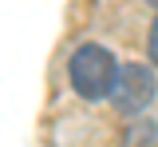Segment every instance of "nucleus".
I'll use <instances>...</instances> for the list:
<instances>
[{
    "mask_svg": "<svg viewBox=\"0 0 158 147\" xmlns=\"http://www.w3.org/2000/svg\"><path fill=\"white\" fill-rule=\"evenodd\" d=\"M150 60L158 64V20H154V28H150Z\"/></svg>",
    "mask_w": 158,
    "mask_h": 147,
    "instance_id": "obj_3",
    "label": "nucleus"
},
{
    "mask_svg": "<svg viewBox=\"0 0 158 147\" xmlns=\"http://www.w3.org/2000/svg\"><path fill=\"white\" fill-rule=\"evenodd\" d=\"M146 4H154V8H158V0H146Z\"/></svg>",
    "mask_w": 158,
    "mask_h": 147,
    "instance_id": "obj_4",
    "label": "nucleus"
},
{
    "mask_svg": "<svg viewBox=\"0 0 158 147\" xmlns=\"http://www.w3.org/2000/svg\"><path fill=\"white\" fill-rule=\"evenodd\" d=\"M154 91H158V84H154V72L146 64H123L115 76V87H111V100L123 111H142L154 100Z\"/></svg>",
    "mask_w": 158,
    "mask_h": 147,
    "instance_id": "obj_2",
    "label": "nucleus"
},
{
    "mask_svg": "<svg viewBox=\"0 0 158 147\" xmlns=\"http://www.w3.org/2000/svg\"><path fill=\"white\" fill-rule=\"evenodd\" d=\"M115 76H118L115 56L99 44H83L71 56V84L83 100H107L115 87Z\"/></svg>",
    "mask_w": 158,
    "mask_h": 147,
    "instance_id": "obj_1",
    "label": "nucleus"
}]
</instances>
